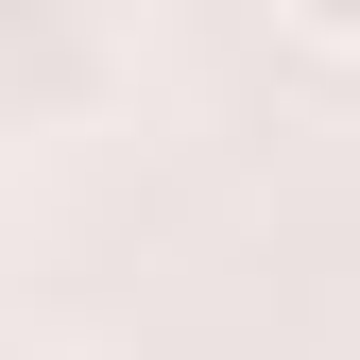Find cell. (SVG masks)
I'll return each instance as SVG.
<instances>
[{
	"label": "cell",
	"instance_id": "obj_1",
	"mask_svg": "<svg viewBox=\"0 0 360 360\" xmlns=\"http://www.w3.org/2000/svg\"><path fill=\"white\" fill-rule=\"evenodd\" d=\"M275 18L309 34V52H360V0H275Z\"/></svg>",
	"mask_w": 360,
	"mask_h": 360
}]
</instances>
